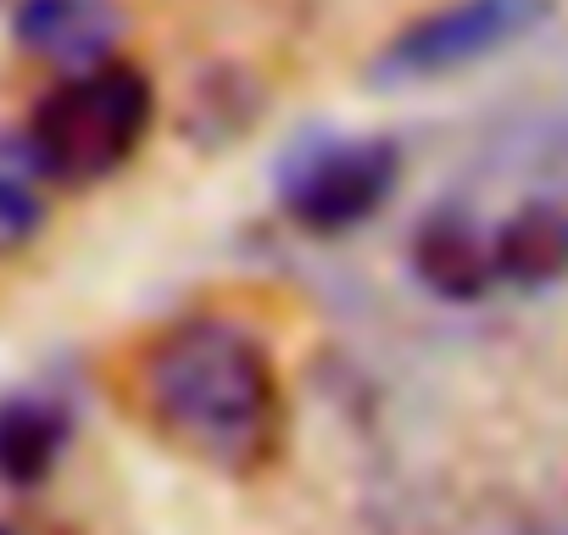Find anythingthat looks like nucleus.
<instances>
[{"label": "nucleus", "mask_w": 568, "mask_h": 535, "mask_svg": "<svg viewBox=\"0 0 568 535\" xmlns=\"http://www.w3.org/2000/svg\"><path fill=\"white\" fill-rule=\"evenodd\" d=\"M413 274L440 302H479L496 285L490 229H479L463 206H435L413 234Z\"/></svg>", "instance_id": "423d86ee"}, {"label": "nucleus", "mask_w": 568, "mask_h": 535, "mask_svg": "<svg viewBox=\"0 0 568 535\" xmlns=\"http://www.w3.org/2000/svg\"><path fill=\"white\" fill-rule=\"evenodd\" d=\"M0 535H12V529H7V524H0Z\"/></svg>", "instance_id": "9d476101"}, {"label": "nucleus", "mask_w": 568, "mask_h": 535, "mask_svg": "<svg viewBox=\"0 0 568 535\" xmlns=\"http://www.w3.org/2000/svg\"><path fill=\"white\" fill-rule=\"evenodd\" d=\"M151 424L217 474H256L284 435V391L267 346L234 319H179L140 357Z\"/></svg>", "instance_id": "f257e3e1"}, {"label": "nucleus", "mask_w": 568, "mask_h": 535, "mask_svg": "<svg viewBox=\"0 0 568 535\" xmlns=\"http://www.w3.org/2000/svg\"><path fill=\"white\" fill-rule=\"evenodd\" d=\"M45 229V168L23 134L0 140V256Z\"/></svg>", "instance_id": "1a4fd4ad"}, {"label": "nucleus", "mask_w": 568, "mask_h": 535, "mask_svg": "<svg viewBox=\"0 0 568 535\" xmlns=\"http://www.w3.org/2000/svg\"><path fill=\"white\" fill-rule=\"evenodd\" d=\"M490 256H496V280L524 285V291L568 280V206L529 201L507 212L490 229Z\"/></svg>", "instance_id": "0eeeda50"}, {"label": "nucleus", "mask_w": 568, "mask_h": 535, "mask_svg": "<svg viewBox=\"0 0 568 535\" xmlns=\"http://www.w3.org/2000/svg\"><path fill=\"white\" fill-rule=\"evenodd\" d=\"M151 118H156L151 73L112 57V62L79 68L57 90H45L29 112L23 140L34 145L45 179L95 184V179H112L145 145Z\"/></svg>", "instance_id": "f03ea898"}, {"label": "nucleus", "mask_w": 568, "mask_h": 535, "mask_svg": "<svg viewBox=\"0 0 568 535\" xmlns=\"http://www.w3.org/2000/svg\"><path fill=\"white\" fill-rule=\"evenodd\" d=\"M551 18V0H446L413 18L374 62L379 84H429L463 68H479L518 40H529Z\"/></svg>", "instance_id": "7ed1b4c3"}, {"label": "nucleus", "mask_w": 568, "mask_h": 535, "mask_svg": "<svg viewBox=\"0 0 568 535\" xmlns=\"http://www.w3.org/2000/svg\"><path fill=\"white\" fill-rule=\"evenodd\" d=\"M73 441V418L57 396H7L0 402V480L34 491L57 474Z\"/></svg>", "instance_id": "6e6552de"}, {"label": "nucleus", "mask_w": 568, "mask_h": 535, "mask_svg": "<svg viewBox=\"0 0 568 535\" xmlns=\"http://www.w3.org/2000/svg\"><path fill=\"white\" fill-rule=\"evenodd\" d=\"M402 179V151L374 134L307 140L278 168V201L307 234H346L368 223Z\"/></svg>", "instance_id": "20e7f679"}, {"label": "nucleus", "mask_w": 568, "mask_h": 535, "mask_svg": "<svg viewBox=\"0 0 568 535\" xmlns=\"http://www.w3.org/2000/svg\"><path fill=\"white\" fill-rule=\"evenodd\" d=\"M12 34L34 62L79 73V68L112 62L123 12H118V0H23L12 18Z\"/></svg>", "instance_id": "39448f33"}]
</instances>
